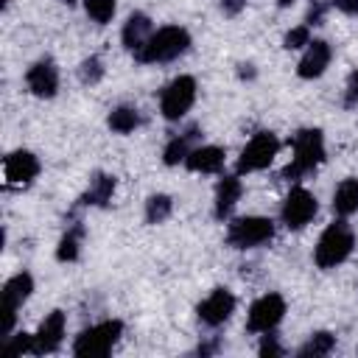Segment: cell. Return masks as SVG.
<instances>
[{
    "mask_svg": "<svg viewBox=\"0 0 358 358\" xmlns=\"http://www.w3.org/2000/svg\"><path fill=\"white\" fill-rule=\"evenodd\" d=\"M352 246H355V235H352L350 224L347 221H333L322 232V238L313 249V263L319 268H336L338 263H344L350 257Z\"/></svg>",
    "mask_w": 358,
    "mask_h": 358,
    "instance_id": "cell-3",
    "label": "cell"
},
{
    "mask_svg": "<svg viewBox=\"0 0 358 358\" xmlns=\"http://www.w3.org/2000/svg\"><path fill=\"white\" fill-rule=\"evenodd\" d=\"M243 6H246V0H221V11H224L227 17L241 14V11H243Z\"/></svg>",
    "mask_w": 358,
    "mask_h": 358,
    "instance_id": "cell-33",
    "label": "cell"
},
{
    "mask_svg": "<svg viewBox=\"0 0 358 358\" xmlns=\"http://www.w3.org/2000/svg\"><path fill=\"white\" fill-rule=\"evenodd\" d=\"M185 165L193 171V173H218L224 168V148L218 145H196Z\"/></svg>",
    "mask_w": 358,
    "mask_h": 358,
    "instance_id": "cell-16",
    "label": "cell"
},
{
    "mask_svg": "<svg viewBox=\"0 0 358 358\" xmlns=\"http://www.w3.org/2000/svg\"><path fill=\"white\" fill-rule=\"evenodd\" d=\"M78 78H81V84H98L101 78H103V62L98 59V56H90V59H84L81 62V67H78Z\"/></svg>",
    "mask_w": 358,
    "mask_h": 358,
    "instance_id": "cell-27",
    "label": "cell"
},
{
    "mask_svg": "<svg viewBox=\"0 0 358 358\" xmlns=\"http://www.w3.org/2000/svg\"><path fill=\"white\" fill-rule=\"evenodd\" d=\"M151 34H154V31H151V20H148V14L134 11V14L126 20V25H123L120 39H123V48H126V50L137 53V50L148 42V36H151Z\"/></svg>",
    "mask_w": 358,
    "mask_h": 358,
    "instance_id": "cell-17",
    "label": "cell"
},
{
    "mask_svg": "<svg viewBox=\"0 0 358 358\" xmlns=\"http://www.w3.org/2000/svg\"><path fill=\"white\" fill-rule=\"evenodd\" d=\"M193 101H196V78L193 76H176L159 95V112L165 120H179L187 115Z\"/></svg>",
    "mask_w": 358,
    "mask_h": 358,
    "instance_id": "cell-6",
    "label": "cell"
},
{
    "mask_svg": "<svg viewBox=\"0 0 358 358\" xmlns=\"http://www.w3.org/2000/svg\"><path fill=\"white\" fill-rule=\"evenodd\" d=\"M333 347H336L333 333L319 330V333H313V336H310V338L296 350V355H299V358H319V355H327Z\"/></svg>",
    "mask_w": 358,
    "mask_h": 358,
    "instance_id": "cell-23",
    "label": "cell"
},
{
    "mask_svg": "<svg viewBox=\"0 0 358 358\" xmlns=\"http://www.w3.org/2000/svg\"><path fill=\"white\" fill-rule=\"evenodd\" d=\"M171 210H173L171 196L154 193V196H148V201H145V221H148V224H162V221L171 215Z\"/></svg>",
    "mask_w": 358,
    "mask_h": 358,
    "instance_id": "cell-25",
    "label": "cell"
},
{
    "mask_svg": "<svg viewBox=\"0 0 358 358\" xmlns=\"http://www.w3.org/2000/svg\"><path fill=\"white\" fill-rule=\"evenodd\" d=\"M112 196H115V176H109V173L98 171V173H92L90 187H87V193L81 196V204L106 207V204L112 201Z\"/></svg>",
    "mask_w": 358,
    "mask_h": 358,
    "instance_id": "cell-18",
    "label": "cell"
},
{
    "mask_svg": "<svg viewBox=\"0 0 358 358\" xmlns=\"http://www.w3.org/2000/svg\"><path fill=\"white\" fill-rule=\"evenodd\" d=\"M190 48V34L179 25H165L148 36V42L134 53L140 64H159V62H173Z\"/></svg>",
    "mask_w": 358,
    "mask_h": 358,
    "instance_id": "cell-1",
    "label": "cell"
},
{
    "mask_svg": "<svg viewBox=\"0 0 358 358\" xmlns=\"http://www.w3.org/2000/svg\"><path fill=\"white\" fill-rule=\"evenodd\" d=\"M64 3H67V6H73V3H78V0H64Z\"/></svg>",
    "mask_w": 358,
    "mask_h": 358,
    "instance_id": "cell-36",
    "label": "cell"
},
{
    "mask_svg": "<svg viewBox=\"0 0 358 358\" xmlns=\"http://www.w3.org/2000/svg\"><path fill=\"white\" fill-rule=\"evenodd\" d=\"M282 316H285V299L280 294H263L249 308L246 330L249 333H271L282 322Z\"/></svg>",
    "mask_w": 358,
    "mask_h": 358,
    "instance_id": "cell-9",
    "label": "cell"
},
{
    "mask_svg": "<svg viewBox=\"0 0 358 358\" xmlns=\"http://www.w3.org/2000/svg\"><path fill=\"white\" fill-rule=\"evenodd\" d=\"M324 162V137L319 129H299L294 134V157L282 168V179H299Z\"/></svg>",
    "mask_w": 358,
    "mask_h": 358,
    "instance_id": "cell-2",
    "label": "cell"
},
{
    "mask_svg": "<svg viewBox=\"0 0 358 358\" xmlns=\"http://www.w3.org/2000/svg\"><path fill=\"white\" fill-rule=\"evenodd\" d=\"M25 84L36 98H53L59 90V70L50 59H39L36 64L28 67L25 73Z\"/></svg>",
    "mask_w": 358,
    "mask_h": 358,
    "instance_id": "cell-12",
    "label": "cell"
},
{
    "mask_svg": "<svg viewBox=\"0 0 358 358\" xmlns=\"http://www.w3.org/2000/svg\"><path fill=\"white\" fill-rule=\"evenodd\" d=\"M115 0H84V11H87V17L92 20V22H98V25H106L112 17H115Z\"/></svg>",
    "mask_w": 358,
    "mask_h": 358,
    "instance_id": "cell-26",
    "label": "cell"
},
{
    "mask_svg": "<svg viewBox=\"0 0 358 358\" xmlns=\"http://www.w3.org/2000/svg\"><path fill=\"white\" fill-rule=\"evenodd\" d=\"M280 151V140L271 131H257L241 151L238 157V173H252V171H263L274 162Z\"/></svg>",
    "mask_w": 358,
    "mask_h": 358,
    "instance_id": "cell-7",
    "label": "cell"
},
{
    "mask_svg": "<svg viewBox=\"0 0 358 358\" xmlns=\"http://www.w3.org/2000/svg\"><path fill=\"white\" fill-rule=\"evenodd\" d=\"M235 313V296L227 288H215L201 305H199V322L207 327H221Z\"/></svg>",
    "mask_w": 358,
    "mask_h": 358,
    "instance_id": "cell-11",
    "label": "cell"
},
{
    "mask_svg": "<svg viewBox=\"0 0 358 358\" xmlns=\"http://www.w3.org/2000/svg\"><path fill=\"white\" fill-rule=\"evenodd\" d=\"M355 103H358V70L350 73V78H347V90H344V106L352 109Z\"/></svg>",
    "mask_w": 358,
    "mask_h": 358,
    "instance_id": "cell-31",
    "label": "cell"
},
{
    "mask_svg": "<svg viewBox=\"0 0 358 358\" xmlns=\"http://www.w3.org/2000/svg\"><path fill=\"white\" fill-rule=\"evenodd\" d=\"M199 137H201V134H199L196 126H190L185 134H176V137L165 145V151H162V162H165V165H179V162H185L187 154L196 148V140H199Z\"/></svg>",
    "mask_w": 358,
    "mask_h": 358,
    "instance_id": "cell-20",
    "label": "cell"
},
{
    "mask_svg": "<svg viewBox=\"0 0 358 358\" xmlns=\"http://www.w3.org/2000/svg\"><path fill=\"white\" fill-rule=\"evenodd\" d=\"M277 3H280V6H282V8H285V6H291V3H294V0H277Z\"/></svg>",
    "mask_w": 358,
    "mask_h": 358,
    "instance_id": "cell-35",
    "label": "cell"
},
{
    "mask_svg": "<svg viewBox=\"0 0 358 358\" xmlns=\"http://www.w3.org/2000/svg\"><path fill=\"white\" fill-rule=\"evenodd\" d=\"M330 56H333V50H330V45L324 39H310V45L305 48V53H302V59L296 64L299 78H319L327 70Z\"/></svg>",
    "mask_w": 358,
    "mask_h": 358,
    "instance_id": "cell-15",
    "label": "cell"
},
{
    "mask_svg": "<svg viewBox=\"0 0 358 358\" xmlns=\"http://www.w3.org/2000/svg\"><path fill=\"white\" fill-rule=\"evenodd\" d=\"M341 14H350V17H358V0H330Z\"/></svg>",
    "mask_w": 358,
    "mask_h": 358,
    "instance_id": "cell-34",
    "label": "cell"
},
{
    "mask_svg": "<svg viewBox=\"0 0 358 358\" xmlns=\"http://www.w3.org/2000/svg\"><path fill=\"white\" fill-rule=\"evenodd\" d=\"M324 11H327V0H313L308 14H305V25H322Z\"/></svg>",
    "mask_w": 358,
    "mask_h": 358,
    "instance_id": "cell-30",
    "label": "cell"
},
{
    "mask_svg": "<svg viewBox=\"0 0 358 358\" xmlns=\"http://www.w3.org/2000/svg\"><path fill=\"white\" fill-rule=\"evenodd\" d=\"M6 185H28L39 173V159L31 151H11L3 162Z\"/></svg>",
    "mask_w": 358,
    "mask_h": 358,
    "instance_id": "cell-13",
    "label": "cell"
},
{
    "mask_svg": "<svg viewBox=\"0 0 358 358\" xmlns=\"http://www.w3.org/2000/svg\"><path fill=\"white\" fill-rule=\"evenodd\" d=\"M81 235H84V227L76 221V227H70V229L62 235V241H59V246H56V260H62V263L76 260V257H78V246H81Z\"/></svg>",
    "mask_w": 358,
    "mask_h": 358,
    "instance_id": "cell-22",
    "label": "cell"
},
{
    "mask_svg": "<svg viewBox=\"0 0 358 358\" xmlns=\"http://www.w3.org/2000/svg\"><path fill=\"white\" fill-rule=\"evenodd\" d=\"M62 338H64V313L62 310H50L42 319L39 330L34 333V352H39V355L42 352H56Z\"/></svg>",
    "mask_w": 358,
    "mask_h": 358,
    "instance_id": "cell-14",
    "label": "cell"
},
{
    "mask_svg": "<svg viewBox=\"0 0 358 358\" xmlns=\"http://www.w3.org/2000/svg\"><path fill=\"white\" fill-rule=\"evenodd\" d=\"M271 238H274V221L263 215L235 218L229 221V229H227V243L232 249H255V246L268 243Z\"/></svg>",
    "mask_w": 358,
    "mask_h": 358,
    "instance_id": "cell-5",
    "label": "cell"
},
{
    "mask_svg": "<svg viewBox=\"0 0 358 358\" xmlns=\"http://www.w3.org/2000/svg\"><path fill=\"white\" fill-rule=\"evenodd\" d=\"M358 210V179H344L333 193V213L338 218H347Z\"/></svg>",
    "mask_w": 358,
    "mask_h": 358,
    "instance_id": "cell-21",
    "label": "cell"
},
{
    "mask_svg": "<svg viewBox=\"0 0 358 358\" xmlns=\"http://www.w3.org/2000/svg\"><path fill=\"white\" fill-rule=\"evenodd\" d=\"M3 352L6 355H22V352H34V336L31 333H17V336H8L6 344H3Z\"/></svg>",
    "mask_w": 358,
    "mask_h": 358,
    "instance_id": "cell-28",
    "label": "cell"
},
{
    "mask_svg": "<svg viewBox=\"0 0 358 358\" xmlns=\"http://www.w3.org/2000/svg\"><path fill=\"white\" fill-rule=\"evenodd\" d=\"M308 45H310V25H296L282 36L285 50H296V48H308Z\"/></svg>",
    "mask_w": 358,
    "mask_h": 358,
    "instance_id": "cell-29",
    "label": "cell"
},
{
    "mask_svg": "<svg viewBox=\"0 0 358 358\" xmlns=\"http://www.w3.org/2000/svg\"><path fill=\"white\" fill-rule=\"evenodd\" d=\"M263 358H277V355H282V347L277 344V338L274 336H263V341H260V350H257Z\"/></svg>",
    "mask_w": 358,
    "mask_h": 358,
    "instance_id": "cell-32",
    "label": "cell"
},
{
    "mask_svg": "<svg viewBox=\"0 0 358 358\" xmlns=\"http://www.w3.org/2000/svg\"><path fill=\"white\" fill-rule=\"evenodd\" d=\"M319 204H316V196L305 187H291V193L285 196L282 201V210H280V218L288 229H302L310 224V218L316 215Z\"/></svg>",
    "mask_w": 358,
    "mask_h": 358,
    "instance_id": "cell-10",
    "label": "cell"
},
{
    "mask_svg": "<svg viewBox=\"0 0 358 358\" xmlns=\"http://www.w3.org/2000/svg\"><path fill=\"white\" fill-rule=\"evenodd\" d=\"M140 126V112L134 106H117L109 112V129L117 134H129Z\"/></svg>",
    "mask_w": 358,
    "mask_h": 358,
    "instance_id": "cell-24",
    "label": "cell"
},
{
    "mask_svg": "<svg viewBox=\"0 0 358 358\" xmlns=\"http://www.w3.org/2000/svg\"><path fill=\"white\" fill-rule=\"evenodd\" d=\"M120 333H123V322L120 319H109V322L92 324L76 338L73 355H78V358H103V355L112 352V347L117 344Z\"/></svg>",
    "mask_w": 358,
    "mask_h": 358,
    "instance_id": "cell-4",
    "label": "cell"
},
{
    "mask_svg": "<svg viewBox=\"0 0 358 358\" xmlns=\"http://www.w3.org/2000/svg\"><path fill=\"white\" fill-rule=\"evenodd\" d=\"M34 291V277L28 271L14 274L6 285H3V338L11 336L14 322H17V310L22 308V302L31 296Z\"/></svg>",
    "mask_w": 358,
    "mask_h": 358,
    "instance_id": "cell-8",
    "label": "cell"
},
{
    "mask_svg": "<svg viewBox=\"0 0 358 358\" xmlns=\"http://www.w3.org/2000/svg\"><path fill=\"white\" fill-rule=\"evenodd\" d=\"M241 190L243 187H241L238 176H221V182L215 187V218H227L235 210V204L241 199Z\"/></svg>",
    "mask_w": 358,
    "mask_h": 358,
    "instance_id": "cell-19",
    "label": "cell"
}]
</instances>
